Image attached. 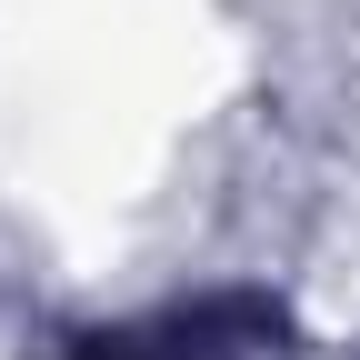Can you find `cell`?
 I'll return each instance as SVG.
<instances>
[{
    "label": "cell",
    "mask_w": 360,
    "mask_h": 360,
    "mask_svg": "<svg viewBox=\"0 0 360 360\" xmlns=\"http://www.w3.org/2000/svg\"><path fill=\"white\" fill-rule=\"evenodd\" d=\"M80 360H310V350L290 340V321L270 300H200V310L141 321L120 340H90Z\"/></svg>",
    "instance_id": "6da1fadb"
}]
</instances>
